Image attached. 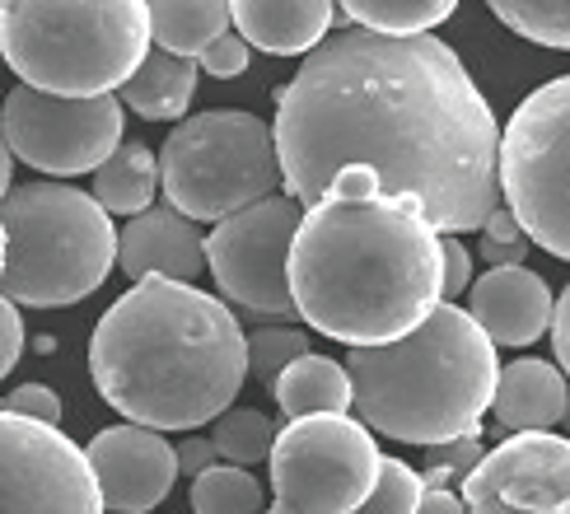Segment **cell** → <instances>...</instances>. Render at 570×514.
<instances>
[{
	"label": "cell",
	"mask_w": 570,
	"mask_h": 514,
	"mask_svg": "<svg viewBox=\"0 0 570 514\" xmlns=\"http://www.w3.org/2000/svg\"><path fill=\"white\" fill-rule=\"evenodd\" d=\"M285 192L314 206L351 164L407 192L440 234L487 229L501 210V127L468 66L435 33L342 29L276 89Z\"/></svg>",
	"instance_id": "1"
},
{
	"label": "cell",
	"mask_w": 570,
	"mask_h": 514,
	"mask_svg": "<svg viewBox=\"0 0 570 514\" xmlns=\"http://www.w3.org/2000/svg\"><path fill=\"white\" fill-rule=\"evenodd\" d=\"M291 286L299 323L346 346H389L444 304V234L407 192L351 164L304 210Z\"/></svg>",
	"instance_id": "2"
},
{
	"label": "cell",
	"mask_w": 570,
	"mask_h": 514,
	"mask_svg": "<svg viewBox=\"0 0 570 514\" xmlns=\"http://www.w3.org/2000/svg\"><path fill=\"white\" fill-rule=\"evenodd\" d=\"M89 374L104 403L136 426L202 431L229 412L253 374L248 333L229 299L193 280L150 276L99 318Z\"/></svg>",
	"instance_id": "3"
},
{
	"label": "cell",
	"mask_w": 570,
	"mask_h": 514,
	"mask_svg": "<svg viewBox=\"0 0 570 514\" xmlns=\"http://www.w3.org/2000/svg\"><path fill=\"white\" fill-rule=\"evenodd\" d=\"M346 369L355 412L374 435L431 449L482 431L505 365L495 360L487 327L444 299L416 333L389 346H351Z\"/></svg>",
	"instance_id": "4"
},
{
	"label": "cell",
	"mask_w": 570,
	"mask_h": 514,
	"mask_svg": "<svg viewBox=\"0 0 570 514\" xmlns=\"http://www.w3.org/2000/svg\"><path fill=\"white\" fill-rule=\"evenodd\" d=\"M150 0H0V52L19 85L104 99L150 57Z\"/></svg>",
	"instance_id": "5"
},
{
	"label": "cell",
	"mask_w": 570,
	"mask_h": 514,
	"mask_svg": "<svg viewBox=\"0 0 570 514\" xmlns=\"http://www.w3.org/2000/svg\"><path fill=\"white\" fill-rule=\"evenodd\" d=\"M122 234L112 210L70 182L33 178L6 192L0 206V286L19 309L80 304L117 267Z\"/></svg>",
	"instance_id": "6"
},
{
	"label": "cell",
	"mask_w": 570,
	"mask_h": 514,
	"mask_svg": "<svg viewBox=\"0 0 570 514\" xmlns=\"http://www.w3.org/2000/svg\"><path fill=\"white\" fill-rule=\"evenodd\" d=\"M159 178L169 206L193 220H229L239 210L276 197L285 182L276 127L253 112H197L174 127L159 150Z\"/></svg>",
	"instance_id": "7"
},
{
	"label": "cell",
	"mask_w": 570,
	"mask_h": 514,
	"mask_svg": "<svg viewBox=\"0 0 570 514\" xmlns=\"http://www.w3.org/2000/svg\"><path fill=\"white\" fill-rule=\"evenodd\" d=\"M501 187L529 239L570 263V76L538 85L510 112Z\"/></svg>",
	"instance_id": "8"
},
{
	"label": "cell",
	"mask_w": 570,
	"mask_h": 514,
	"mask_svg": "<svg viewBox=\"0 0 570 514\" xmlns=\"http://www.w3.org/2000/svg\"><path fill=\"white\" fill-rule=\"evenodd\" d=\"M272 467L267 514H355L379 486L384 454L374 431L355 416H304L285 421Z\"/></svg>",
	"instance_id": "9"
},
{
	"label": "cell",
	"mask_w": 570,
	"mask_h": 514,
	"mask_svg": "<svg viewBox=\"0 0 570 514\" xmlns=\"http://www.w3.org/2000/svg\"><path fill=\"white\" fill-rule=\"evenodd\" d=\"M304 201L291 192H276L239 216L220 220L206 239L210 276L229 304L257 318H299L295 286H291V257L304 225Z\"/></svg>",
	"instance_id": "10"
},
{
	"label": "cell",
	"mask_w": 570,
	"mask_h": 514,
	"mask_svg": "<svg viewBox=\"0 0 570 514\" xmlns=\"http://www.w3.org/2000/svg\"><path fill=\"white\" fill-rule=\"evenodd\" d=\"M122 108L127 103L117 93L66 99V93L14 85L0 112V131H6V150L29 169L47 178H80L99 174L122 146Z\"/></svg>",
	"instance_id": "11"
},
{
	"label": "cell",
	"mask_w": 570,
	"mask_h": 514,
	"mask_svg": "<svg viewBox=\"0 0 570 514\" xmlns=\"http://www.w3.org/2000/svg\"><path fill=\"white\" fill-rule=\"evenodd\" d=\"M104 486L61 426L0 416V514H104Z\"/></svg>",
	"instance_id": "12"
},
{
	"label": "cell",
	"mask_w": 570,
	"mask_h": 514,
	"mask_svg": "<svg viewBox=\"0 0 570 514\" xmlns=\"http://www.w3.org/2000/svg\"><path fill=\"white\" fill-rule=\"evenodd\" d=\"M459 491L468 514H570V439L552 431L510 435Z\"/></svg>",
	"instance_id": "13"
},
{
	"label": "cell",
	"mask_w": 570,
	"mask_h": 514,
	"mask_svg": "<svg viewBox=\"0 0 570 514\" xmlns=\"http://www.w3.org/2000/svg\"><path fill=\"white\" fill-rule=\"evenodd\" d=\"M85 449L94 473H99L104 505L112 514H150L155 505L169 501L174 482L183 477L178 444L164 439V431L136 426V421L104 426Z\"/></svg>",
	"instance_id": "14"
},
{
	"label": "cell",
	"mask_w": 570,
	"mask_h": 514,
	"mask_svg": "<svg viewBox=\"0 0 570 514\" xmlns=\"http://www.w3.org/2000/svg\"><path fill=\"white\" fill-rule=\"evenodd\" d=\"M468 314L487 327L495 346H533L542 333H552L557 299L548 280L529 267H491L468 290Z\"/></svg>",
	"instance_id": "15"
},
{
	"label": "cell",
	"mask_w": 570,
	"mask_h": 514,
	"mask_svg": "<svg viewBox=\"0 0 570 514\" xmlns=\"http://www.w3.org/2000/svg\"><path fill=\"white\" fill-rule=\"evenodd\" d=\"M117 267L136 280L169 276V280H197L206 267V239L193 216L178 206H150L146 216H131L117 248Z\"/></svg>",
	"instance_id": "16"
},
{
	"label": "cell",
	"mask_w": 570,
	"mask_h": 514,
	"mask_svg": "<svg viewBox=\"0 0 570 514\" xmlns=\"http://www.w3.org/2000/svg\"><path fill=\"white\" fill-rule=\"evenodd\" d=\"M337 0H234V29L257 52L308 57L332 38Z\"/></svg>",
	"instance_id": "17"
},
{
	"label": "cell",
	"mask_w": 570,
	"mask_h": 514,
	"mask_svg": "<svg viewBox=\"0 0 570 514\" xmlns=\"http://www.w3.org/2000/svg\"><path fill=\"white\" fill-rule=\"evenodd\" d=\"M495 421L501 431H552L557 421H570V388H566V369L548 360H510L501 369V388H495Z\"/></svg>",
	"instance_id": "18"
},
{
	"label": "cell",
	"mask_w": 570,
	"mask_h": 514,
	"mask_svg": "<svg viewBox=\"0 0 570 514\" xmlns=\"http://www.w3.org/2000/svg\"><path fill=\"white\" fill-rule=\"evenodd\" d=\"M276 407L285 421H304V416H351L355 412V384L346 360H327L318 350H308L304 360L276 379L272 388Z\"/></svg>",
	"instance_id": "19"
},
{
	"label": "cell",
	"mask_w": 570,
	"mask_h": 514,
	"mask_svg": "<svg viewBox=\"0 0 570 514\" xmlns=\"http://www.w3.org/2000/svg\"><path fill=\"white\" fill-rule=\"evenodd\" d=\"M197 76H202V61L155 47L146 57V66L117 89V99H122L136 117H146V122H174V117H183L187 103H193Z\"/></svg>",
	"instance_id": "20"
},
{
	"label": "cell",
	"mask_w": 570,
	"mask_h": 514,
	"mask_svg": "<svg viewBox=\"0 0 570 514\" xmlns=\"http://www.w3.org/2000/svg\"><path fill=\"white\" fill-rule=\"evenodd\" d=\"M150 23L164 52L202 61L206 47L234 29V0H150Z\"/></svg>",
	"instance_id": "21"
},
{
	"label": "cell",
	"mask_w": 570,
	"mask_h": 514,
	"mask_svg": "<svg viewBox=\"0 0 570 514\" xmlns=\"http://www.w3.org/2000/svg\"><path fill=\"white\" fill-rule=\"evenodd\" d=\"M159 187H164L159 155H150L140 140H122V146L112 150V159L94 174V197H99L112 216H146Z\"/></svg>",
	"instance_id": "22"
},
{
	"label": "cell",
	"mask_w": 570,
	"mask_h": 514,
	"mask_svg": "<svg viewBox=\"0 0 570 514\" xmlns=\"http://www.w3.org/2000/svg\"><path fill=\"white\" fill-rule=\"evenodd\" d=\"M355 29L393 33V38H416L431 33L459 10V0H337Z\"/></svg>",
	"instance_id": "23"
},
{
	"label": "cell",
	"mask_w": 570,
	"mask_h": 514,
	"mask_svg": "<svg viewBox=\"0 0 570 514\" xmlns=\"http://www.w3.org/2000/svg\"><path fill=\"white\" fill-rule=\"evenodd\" d=\"M267 491L248 467L216 463L193 477V514H267Z\"/></svg>",
	"instance_id": "24"
},
{
	"label": "cell",
	"mask_w": 570,
	"mask_h": 514,
	"mask_svg": "<svg viewBox=\"0 0 570 514\" xmlns=\"http://www.w3.org/2000/svg\"><path fill=\"white\" fill-rule=\"evenodd\" d=\"M491 14L552 52H570V0H487Z\"/></svg>",
	"instance_id": "25"
},
{
	"label": "cell",
	"mask_w": 570,
	"mask_h": 514,
	"mask_svg": "<svg viewBox=\"0 0 570 514\" xmlns=\"http://www.w3.org/2000/svg\"><path fill=\"white\" fill-rule=\"evenodd\" d=\"M210 439H216V449L225 463H239V467H253L272 458L281 431L272 426V416L253 412V407H229L216 426H210Z\"/></svg>",
	"instance_id": "26"
},
{
	"label": "cell",
	"mask_w": 570,
	"mask_h": 514,
	"mask_svg": "<svg viewBox=\"0 0 570 514\" xmlns=\"http://www.w3.org/2000/svg\"><path fill=\"white\" fill-rule=\"evenodd\" d=\"M308 356V333L291 323H272V327H253L248 333V360H253V379L263 388H276V379L295 360Z\"/></svg>",
	"instance_id": "27"
},
{
	"label": "cell",
	"mask_w": 570,
	"mask_h": 514,
	"mask_svg": "<svg viewBox=\"0 0 570 514\" xmlns=\"http://www.w3.org/2000/svg\"><path fill=\"white\" fill-rule=\"evenodd\" d=\"M425 491H431V486H425V473H416L412 463L384 454V473H379L374 496L355 514H416L421 501H425Z\"/></svg>",
	"instance_id": "28"
},
{
	"label": "cell",
	"mask_w": 570,
	"mask_h": 514,
	"mask_svg": "<svg viewBox=\"0 0 570 514\" xmlns=\"http://www.w3.org/2000/svg\"><path fill=\"white\" fill-rule=\"evenodd\" d=\"M487 458L482 449V431L472 435H459V439H444V444H431L425 449V486H463L472 477V467Z\"/></svg>",
	"instance_id": "29"
},
{
	"label": "cell",
	"mask_w": 570,
	"mask_h": 514,
	"mask_svg": "<svg viewBox=\"0 0 570 514\" xmlns=\"http://www.w3.org/2000/svg\"><path fill=\"white\" fill-rule=\"evenodd\" d=\"M248 47H253V42H248L239 29H229L225 38H216V42H210L206 52H202V70H206V76H216V80L244 76V70H248Z\"/></svg>",
	"instance_id": "30"
},
{
	"label": "cell",
	"mask_w": 570,
	"mask_h": 514,
	"mask_svg": "<svg viewBox=\"0 0 570 514\" xmlns=\"http://www.w3.org/2000/svg\"><path fill=\"white\" fill-rule=\"evenodd\" d=\"M6 412L14 416H29V421H42V426H61V397L47 388V384H23L6 397Z\"/></svg>",
	"instance_id": "31"
},
{
	"label": "cell",
	"mask_w": 570,
	"mask_h": 514,
	"mask_svg": "<svg viewBox=\"0 0 570 514\" xmlns=\"http://www.w3.org/2000/svg\"><path fill=\"white\" fill-rule=\"evenodd\" d=\"M472 290V253L459 244V234H444V299Z\"/></svg>",
	"instance_id": "32"
},
{
	"label": "cell",
	"mask_w": 570,
	"mask_h": 514,
	"mask_svg": "<svg viewBox=\"0 0 570 514\" xmlns=\"http://www.w3.org/2000/svg\"><path fill=\"white\" fill-rule=\"evenodd\" d=\"M19 356H23V314L14 299H6V309H0V374H10Z\"/></svg>",
	"instance_id": "33"
},
{
	"label": "cell",
	"mask_w": 570,
	"mask_h": 514,
	"mask_svg": "<svg viewBox=\"0 0 570 514\" xmlns=\"http://www.w3.org/2000/svg\"><path fill=\"white\" fill-rule=\"evenodd\" d=\"M220 449H216V439L210 435H187L178 439V463H183V477H202L206 467H216Z\"/></svg>",
	"instance_id": "34"
},
{
	"label": "cell",
	"mask_w": 570,
	"mask_h": 514,
	"mask_svg": "<svg viewBox=\"0 0 570 514\" xmlns=\"http://www.w3.org/2000/svg\"><path fill=\"white\" fill-rule=\"evenodd\" d=\"M529 244L533 239H514V244H501V239H478V257L491 267H524V257H529Z\"/></svg>",
	"instance_id": "35"
},
{
	"label": "cell",
	"mask_w": 570,
	"mask_h": 514,
	"mask_svg": "<svg viewBox=\"0 0 570 514\" xmlns=\"http://www.w3.org/2000/svg\"><path fill=\"white\" fill-rule=\"evenodd\" d=\"M552 350H557V365L570 374V286L557 299V318H552Z\"/></svg>",
	"instance_id": "36"
},
{
	"label": "cell",
	"mask_w": 570,
	"mask_h": 514,
	"mask_svg": "<svg viewBox=\"0 0 570 514\" xmlns=\"http://www.w3.org/2000/svg\"><path fill=\"white\" fill-rule=\"evenodd\" d=\"M416 514H468V501H463V491H444V486H431L425 491V501Z\"/></svg>",
	"instance_id": "37"
},
{
	"label": "cell",
	"mask_w": 570,
	"mask_h": 514,
	"mask_svg": "<svg viewBox=\"0 0 570 514\" xmlns=\"http://www.w3.org/2000/svg\"><path fill=\"white\" fill-rule=\"evenodd\" d=\"M487 239H501V244H514V239H529V234H524V225H519V216H514V210L510 206H501V210H495V216L487 220Z\"/></svg>",
	"instance_id": "38"
}]
</instances>
